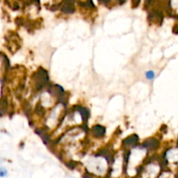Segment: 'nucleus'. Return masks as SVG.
I'll list each match as a JSON object with an SVG mask.
<instances>
[{
  "mask_svg": "<svg viewBox=\"0 0 178 178\" xmlns=\"http://www.w3.org/2000/svg\"><path fill=\"white\" fill-rule=\"evenodd\" d=\"M117 1H118L120 4H122V3H124V2H125L126 0H117Z\"/></svg>",
  "mask_w": 178,
  "mask_h": 178,
  "instance_id": "8",
  "label": "nucleus"
},
{
  "mask_svg": "<svg viewBox=\"0 0 178 178\" xmlns=\"http://www.w3.org/2000/svg\"><path fill=\"white\" fill-rule=\"evenodd\" d=\"M158 141L156 140L155 138L148 139V140H147L146 141H144V143H143V147H144V148H147L148 149H150V150L156 149V148L158 147Z\"/></svg>",
  "mask_w": 178,
  "mask_h": 178,
  "instance_id": "2",
  "label": "nucleus"
},
{
  "mask_svg": "<svg viewBox=\"0 0 178 178\" xmlns=\"http://www.w3.org/2000/svg\"><path fill=\"white\" fill-rule=\"evenodd\" d=\"M60 10L64 13H73L74 12V5L71 0H66L62 3Z\"/></svg>",
  "mask_w": 178,
  "mask_h": 178,
  "instance_id": "1",
  "label": "nucleus"
},
{
  "mask_svg": "<svg viewBox=\"0 0 178 178\" xmlns=\"http://www.w3.org/2000/svg\"><path fill=\"white\" fill-rule=\"evenodd\" d=\"M138 142V137L136 135H131L127 139H125V141H123V144H125L124 146L126 147H135L136 144Z\"/></svg>",
  "mask_w": 178,
  "mask_h": 178,
  "instance_id": "3",
  "label": "nucleus"
},
{
  "mask_svg": "<svg viewBox=\"0 0 178 178\" xmlns=\"http://www.w3.org/2000/svg\"><path fill=\"white\" fill-rule=\"evenodd\" d=\"M92 132L95 137L100 138V137L104 136V135H105V128L100 125H96L93 128Z\"/></svg>",
  "mask_w": 178,
  "mask_h": 178,
  "instance_id": "4",
  "label": "nucleus"
},
{
  "mask_svg": "<svg viewBox=\"0 0 178 178\" xmlns=\"http://www.w3.org/2000/svg\"><path fill=\"white\" fill-rule=\"evenodd\" d=\"M155 72L154 71H152V70H149V71H148V72H146V74H145V76H146V78L148 79H153L155 78Z\"/></svg>",
  "mask_w": 178,
  "mask_h": 178,
  "instance_id": "6",
  "label": "nucleus"
},
{
  "mask_svg": "<svg viewBox=\"0 0 178 178\" xmlns=\"http://www.w3.org/2000/svg\"><path fill=\"white\" fill-rule=\"evenodd\" d=\"M7 169L4 168H0V177H4L7 176Z\"/></svg>",
  "mask_w": 178,
  "mask_h": 178,
  "instance_id": "7",
  "label": "nucleus"
},
{
  "mask_svg": "<svg viewBox=\"0 0 178 178\" xmlns=\"http://www.w3.org/2000/svg\"><path fill=\"white\" fill-rule=\"evenodd\" d=\"M77 111H79L80 115H81V118L83 119L84 120H86L88 119V117H89V110L86 109V107H78Z\"/></svg>",
  "mask_w": 178,
  "mask_h": 178,
  "instance_id": "5",
  "label": "nucleus"
}]
</instances>
